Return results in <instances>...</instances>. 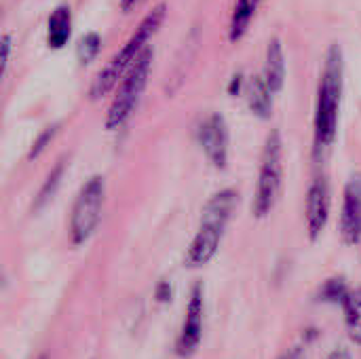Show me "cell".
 I'll list each match as a JSON object with an SVG mask.
<instances>
[{"label": "cell", "mask_w": 361, "mask_h": 359, "mask_svg": "<svg viewBox=\"0 0 361 359\" xmlns=\"http://www.w3.org/2000/svg\"><path fill=\"white\" fill-rule=\"evenodd\" d=\"M343 89H345V57H343V49L338 44H332L324 61L319 87H317V99H315L313 135H315L317 152L328 150L336 140Z\"/></svg>", "instance_id": "1"}, {"label": "cell", "mask_w": 361, "mask_h": 359, "mask_svg": "<svg viewBox=\"0 0 361 359\" xmlns=\"http://www.w3.org/2000/svg\"><path fill=\"white\" fill-rule=\"evenodd\" d=\"M237 201H239L237 193L226 188V190L216 193L205 203L199 231L195 233V237L186 250V256H184L186 267L199 269V267H205L207 262H212V258L216 256V252L222 243L224 231L228 226V220L235 212Z\"/></svg>", "instance_id": "2"}, {"label": "cell", "mask_w": 361, "mask_h": 359, "mask_svg": "<svg viewBox=\"0 0 361 359\" xmlns=\"http://www.w3.org/2000/svg\"><path fill=\"white\" fill-rule=\"evenodd\" d=\"M165 19V4H157L135 28V32L131 34V38L125 42V47L106 63V68L95 76L89 95L91 99H102L104 95H108L114 85L118 83V78H123L129 68L137 61V57L146 51V42L150 40V36L159 30V25Z\"/></svg>", "instance_id": "3"}, {"label": "cell", "mask_w": 361, "mask_h": 359, "mask_svg": "<svg viewBox=\"0 0 361 359\" xmlns=\"http://www.w3.org/2000/svg\"><path fill=\"white\" fill-rule=\"evenodd\" d=\"M283 184V142L281 133L273 129L262 146L260 157V169L256 180V193H254V205L252 212L256 218H264L273 212Z\"/></svg>", "instance_id": "4"}, {"label": "cell", "mask_w": 361, "mask_h": 359, "mask_svg": "<svg viewBox=\"0 0 361 359\" xmlns=\"http://www.w3.org/2000/svg\"><path fill=\"white\" fill-rule=\"evenodd\" d=\"M152 49L146 47V51L137 57V61L129 68V72L123 76V83L108 108V116H106V127L108 129H118L127 123V118L133 114L135 106L142 99V93L146 89L148 83V74H150V66H152Z\"/></svg>", "instance_id": "5"}, {"label": "cell", "mask_w": 361, "mask_h": 359, "mask_svg": "<svg viewBox=\"0 0 361 359\" xmlns=\"http://www.w3.org/2000/svg\"><path fill=\"white\" fill-rule=\"evenodd\" d=\"M104 201H106L104 178L102 176L89 178L80 186L72 205V214H70V239L74 245H80L91 239V235L95 233L99 224Z\"/></svg>", "instance_id": "6"}, {"label": "cell", "mask_w": 361, "mask_h": 359, "mask_svg": "<svg viewBox=\"0 0 361 359\" xmlns=\"http://www.w3.org/2000/svg\"><path fill=\"white\" fill-rule=\"evenodd\" d=\"M203 320H205V296H203V286L197 284L192 286L186 313H184V324L176 343V353L178 358H192L203 341Z\"/></svg>", "instance_id": "7"}, {"label": "cell", "mask_w": 361, "mask_h": 359, "mask_svg": "<svg viewBox=\"0 0 361 359\" xmlns=\"http://www.w3.org/2000/svg\"><path fill=\"white\" fill-rule=\"evenodd\" d=\"M199 144L207 157V161L216 169H226L228 165V127L220 112L209 114L199 125Z\"/></svg>", "instance_id": "8"}, {"label": "cell", "mask_w": 361, "mask_h": 359, "mask_svg": "<svg viewBox=\"0 0 361 359\" xmlns=\"http://www.w3.org/2000/svg\"><path fill=\"white\" fill-rule=\"evenodd\" d=\"M330 205H332L330 184L326 176H317L311 182L307 190V201H305V224H307V235L311 241H315L328 226Z\"/></svg>", "instance_id": "9"}, {"label": "cell", "mask_w": 361, "mask_h": 359, "mask_svg": "<svg viewBox=\"0 0 361 359\" xmlns=\"http://www.w3.org/2000/svg\"><path fill=\"white\" fill-rule=\"evenodd\" d=\"M338 231L347 245L361 241V176H353L345 186Z\"/></svg>", "instance_id": "10"}, {"label": "cell", "mask_w": 361, "mask_h": 359, "mask_svg": "<svg viewBox=\"0 0 361 359\" xmlns=\"http://www.w3.org/2000/svg\"><path fill=\"white\" fill-rule=\"evenodd\" d=\"M264 80L273 93H279L286 83V55L279 38H271L264 57Z\"/></svg>", "instance_id": "11"}, {"label": "cell", "mask_w": 361, "mask_h": 359, "mask_svg": "<svg viewBox=\"0 0 361 359\" xmlns=\"http://www.w3.org/2000/svg\"><path fill=\"white\" fill-rule=\"evenodd\" d=\"M72 34V11L68 4H59L53 8L47 21V44L51 49H61L70 40Z\"/></svg>", "instance_id": "12"}, {"label": "cell", "mask_w": 361, "mask_h": 359, "mask_svg": "<svg viewBox=\"0 0 361 359\" xmlns=\"http://www.w3.org/2000/svg\"><path fill=\"white\" fill-rule=\"evenodd\" d=\"M247 104L258 118H271L273 114V91L264 76H252L247 83Z\"/></svg>", "instance_id": "13"}, {"label": "cell", "mask_w": 361, "mask_h": 359, "mask_svg": "<svg viewBox=\"0 0 361 359\" xmlns=\"http://www.w3.org/2000/svg\"><path fill=\"white\" fill-rule=\"evenodd\" d=\"M345 326L355 345H361V288H349L341 300Z\"/></svg>", "instance_id": "14"}, {"label": "cell", "mask_w": 361, "mask_h": 359, "mask_svg": "<svg viewBox=\"0 0 361 359\" xmlns=\"http://www.w3.org/2000/svg\"><path fill=\"white\" fill-rule=\"evenodd\" d=\"M260 6V0H237L233 15H231V25H228V36L233 42H237L250 28V21L254 19L256 11Z\"/></svg>", "instance_id": "15"}, {"label": "cell", "mask_w": 361, "mask_h": 359, "mask_svg": "<svg viewBox=\"0 0 361 359\" xmlns=\"http://www.w3.org/2000/svg\"><path fill=\"white\" fill-rule=\"evenodd\" d=\"M99 47H102V38H99L97 32L85 34V36L78 40V44H76V57H78V61H80L82 66L91 63V61L97 57Z\"/></svg>", "instance_id": "16"}, {"label": "cell", "mask_w": 361, "mask_h": 359, "mask_svg": "<svg viewBox=\"0 0 361 359\" xmlns=\"http://www.w3.org/2000/svg\"><path fill=\"white\" fill-rule=\"evenodd\" d=\"M61 176H63V163H57V165L53 167L51 176L47 178L44 186L40 188L38 197H36V207H42V205H44V203L55 195V190H57V184H59Z\"/></svg>", "instance_id": "17"}, {"label": "cell", "mask_w": 361, "mask_h": 359, "mask_svg": "<svg viewBox=\"0 0 361 359\" xmlns=\"http://www.w3.org/2000/svg\"><path fill=\"white\" fill-rule=\"evenodd\" d=\"M349 288H347V284L343 281V279H330L324 288H322V300H326V303H334V305H341V300H343V296H345V292H347Z\"/></svg>", "instance_id": "18"}, {"label": "cell", "mask_w": 361, "mask_h": 359, "mask_svg": "<svg viewBox=\"0 0 361 359\" xmlns=\"http://www.w3.org/2000/svg\"><path fill=\"white\" fill-rule=\"evenodd\" d=\"M57 129H59V125H53V127H47L38 138H36V142L32 144V148H30V159H36L42 150H44V146L55 138V133H57Z\"/></svg>", "instance_id": "19"}, {"label": "cell", "mask_w": 361, "mask_h": 359, "mask_svg": "<svg viewBox=\"0 0 361 359\" xmlns=\"http://www.w3.org/2000/svg\"><path fill=\"white\" fill-rule=\"evenodd\" d=\"M8 55H11V36L4 34L2 36V68L8 66Z\"/></svg>", "instance_id": "20"}, {"label": "cell", "mask_w": 361, "mask_h": 359, "mask_svg": "<svg viewBox=\"0 0 361 359\" xmlns=\"http://www.w3.org/2000/svg\"><path fill=\"white\" fill-rule=\"evenodd\" d=\"M171 296V286L169 284H161L159 288H157V298L159 300H167Z\"/></svg>", "instance_id": "21"}, {"label": "cell", "mask_w": 361, "mask_h": 359, "mask_svg": "<svg viewBox=\"0 0 361 359\" xmlns=\"http://www.w3.org/2000/svg\"><path fill=\"white\" fill-rule=\"evenodd\" d=\"M326 359H353V358H351V353H349L347 349L338 347V349H334V351H332V353H330Z\"/></svg>", "instance_id": "22"}, {"label": "cell", "mask_w": 361, "mask_h": 359, "mask_svg": "<svg viewBox=\"0 0 361 359\" xmlns=\"http://www.w3.org/2000/svg\"><path fill=\"white\" fill-rule=\"evenodd\" d=\"M135 2H137V0H121V6H123V11H129Z\"/></svg>", "instance_id": "23"}]
</instances>
